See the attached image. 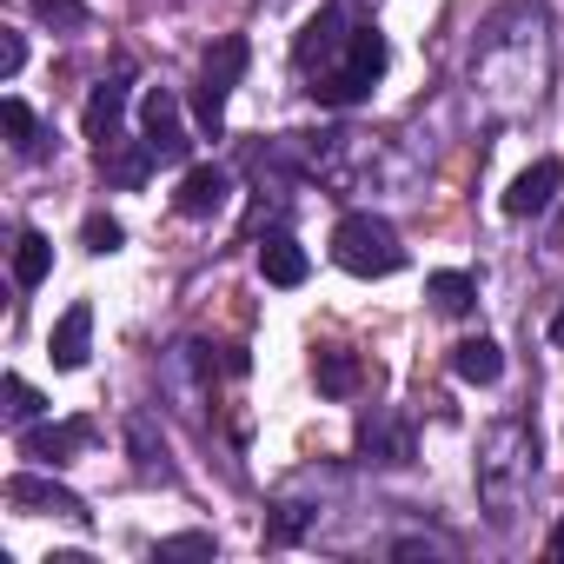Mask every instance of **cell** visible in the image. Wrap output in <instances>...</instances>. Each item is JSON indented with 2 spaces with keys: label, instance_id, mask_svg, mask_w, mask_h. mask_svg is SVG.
Returning <instances> with one entry per match:
<instances>
[{
  "label": "cell",
  "instance_id": "cell-23",
  "mask_svg": "<svg viewBox=\"0 0 564 564\" xmlns=\"http://www.w3.org/2000/svg\"><path fill=\"white\" fill-rule=\"evenodd\" d=\"M160 557H213V538H206V531H180V538H160Z\"/></svg>",
  "mask_w": 564,
  "mask_h": 564
},
{
  "label": "cell",
  "instance_id": "cell-8",
  "mask_svg": "<svg viewBox=\"0 0 564 564\" xmlns=\"http://www.w3.org/2000/svg\"><path fill=\"white\" fill-rule=\"evenodd\" d=\"M557 186H564V166H557V160H531V166L511 180V193H505V213H511V219H538V213H551Z\"/></svg>",
  "mask_w": 564,
  "mask_h": 564
},
{
  "label": "cell",
  "instance_id": "cell-7",
  "mask_svg": "<svg viewBox=\"0 0 564 564\" xmlns=\"http://www.w3.org/2000/svg\"><path fill=\"white\" fill-rule=\"evenodd\" d=\"M8 505H21V511H41V518H74V524H87V505H80L67 485L41 478V471H14V478H8Z\"/></svg>",
  "mask_w": 564,
  "mask_h": 564
},
{
  "label": "cell",
  "instance_id": "cell-3",
  "mask_svg": "<svg viewBox=\"0 0 564 564\" xmlns=\"http://www.w3.org/2000/svg\"><path fill=\"white\" fill-rule=\"evenodd\" d=\"M386 61H392L386 34H379V28H352V41H346V61H339L333 74H319V80H313V100H319V107H359V100L379 87Z\"/></svg>",
  "mask_w": 564,
  "mask_h": 564
},
{
  "label": "cell",
  "instance_id": "cell-4",
  "mask_svg": "<svg viewBox=\"0 0 564 564\" xmlns=\"http://www.w3.org/2000/svg\"><path fill=\"white\" fill-rule=\"evenodd\" d=\"M246 61H252L246 34H226V41H213V54L199 61V87H193V120H199V133H213V140L226 133V100H232V87H239Z\"/></svg>",
  "mask_w": 564,
  "mask_h": 564
},
{
  "label": "cell",
  "instance_id": "cell-1",
  "mask_svg": "<svg viewBox=\"0 0 564 564\" xmlns=\"http://www.w3.org/2000/svg\"><path fill=\"white\" fill-rule=\"evenodd\" d=\"M531 478H538V432L524 419H498L478 445V498L498 524L518 518V505L531 498Z\"/></svg>",
  "mask_w": 564,
  "mask_h": 564
},
{
  "label": "cell",
  "instance_id": "cell-12",
  "mask_svg": "<svg viewBox=\"0 0 564 564\" xmlns=\"http://www.w3.org/2000/svg\"><path fill=\"white\" fill-rule=\"evenodd\" d=\"M259 272H265V286H306L313 259H306V246L293 232H265L259 239Z\"/></svg>",
  "mask_w": 564,
  "mask_h": 564
},
{
  "label": "cell",
  "instance_id": "cell-17",
  "mask_svg": "<svg viewBox=\"0 0 564 564\" xmlns=\"http://www.w3.org/2000/svg\"><path fill=\"white\" fill-rule=\"evenodd\" d=\"M425 293H432L438 313H471V306H478V279H471V272H432Z\"/></svg>",
  "mask_w": 564,
  "mask_h": 564
},
{
  "label": "cell",
  "instance_id": "cell-26",
  "mask_svg": "<svg viewBox=\"0 0 564 564\" xmlns=\"http://www.w3.org/2000/svg\"><path fill=\"white\" fill-rule=\"evenodd\" d=\"M551 557L564 564V518H557V531H551Z\"/></svg>",
  "mask_w": 564,
  "mask_h": 564
},
{
  "label": "cell",
  "instance_id": "cell-22",
  "mask_svg": "<svg viewBox=\"0 0 564 564\" xmlns=\"http://www.w3.org/2000/svg\"><path fill=\"white\" fill-rule=\"evenodd\" d=\"M41 412H47V399H41L28 379H8V419H14V425H34Z\"/></svg>",
  "mask_w": 564,
  "mask_h": 564
},
{
  "label": "cell",
  "instance_id": "cell-9",
  "mask_svg": "<svg viewBox=\"0 0 564 564\" xmlns=\"http://www.w3.org/2000/svg\"><path fill=\"white\" fill-rule=\"evenodd\" d=\"M87 346H94V306H87V300H74V306L54 319V339H47L54 372H80V366H87Z\"/></svg>",
  "mask_w": 564,
  "mask_h": 564
},
{
  "label": "cell",
  "instance_id": "cell-21",
  "mask_svg": "<svg viewBox=\"0 0 564 564\" xmlns=\"http://www.w3.org/2000/svg\"><path fill=\"white\" fill-rule=\"evenodd\" d=\"M80 239H87V252H120V239H127V226H120L113 213H94V219L80 226Z\"/></svg>",
  "mask_w": 564,
  "mask_h": 564
},
{
  "label": "cell",
  "instance_id": "cell-11",
  "mask_svg": "<svg viewBox=\"0 0 564 564\" xmlns=\"http://www.w3.org/2000/svg\"><path fill=\"white\" fill-rule=\"evenodd\" d=\"M226 193H232V180H226L219 166H186V180H180V193H173V213H180V219H213V213L226 206Z\"/></svg>",
  "mask_w": 564,
  "mask_h": 564
},
{
  "label": "cell",
  "instance_id": "cell-2",
  "mask_svg": "<svg viewBox=\"0 0 564 564\" xmlns=\"http://www.w3.org/2000/svg\"><path fill=\"white\" fill-rule=\"evenodd\" d=\"M333 259H339L352 279H386V272L405 265V246H399L392 219H379V213H346V219L333 226Z\"/></svg>",
  "mask_w": 564,
  "mask_h": 564
},
{
  "label": "cell",
  "instance_id": "cell-14",
  "mask_svg": "<svg viewBox=\"0 0 564 564\" xmlns=\"http://www.w3.org/2000/svg\"><path fill=\"white\" fill-rule=\"evenodd\" d=\"M452 372H458L465 386H498V379H505V352H498V339H465V346L452 352Z\"/></svg>",
  "mask_w": 564,
  "mask_h": 564
},
{
  "label": "cell",
  "instance_id": "cell-13",
  "mask_svg": "<svg viewBox=\"0 0 564 564\" xmlns=\"http://www.w3.org/2000/svg\"><path fill=\"white\" fill-rule=\"evenodd\" d=\"M120 113H127V80L94 87V100H87V113H80L87 140H94V147H113V140H120Z\"/></svg>",
  "mask_w": 564,
  "mask_h": 564
},
{
  "label": "cell",
  "instance_id": "cell-18",
  "mask_svg": "<svg viewBox=\"0 0 564 564\" xmlns=\"http://www.w3.org/2000/svg\"><path fill=\"white\" fill-rule=\"evenodd\" d=\"M359 445H366L379 465H405V458H412V438H405L399 425H372V419H359Z\"/></svg>",
  "mask_w": 564,
  "mask_h": 564
},
{
  "label": "cell",
  "instance_id": "cell-27",
  "mask_svg": "<svg viewBox=\"0 0 564 564\" xmlns=\"http://www.w3.org/2000/svg\"><path fill=\"white\" fill-rule=\"evenodd\" d=\"M551 339H557V346H564V306H557V319H551Z\"/></svg>",
  "mask_w": 564,
  "mask_h": 564
},
{
  "label": "cell",
  "instance_id": "cell-16",
  "mask_svg": "<svg viewBox=\"0 0 564 564\" xmlns=\"http://www.w3.org/2000/svg\"><path fill=\"white\" fill-rule=\"evenodd\" d=\"M47 272H54V239L28 226V232L14 239V279H21V286L34 293V286H41V279H47Z\"/></svg>",
  "mask_w": 564,
  "mask_h": 564
},
{
  "label": "cell",
  "instance_id": "cell-6",
  "mask_svg": "<svg viewBox=\"0 0 564 564\" xmlns=\"http://www.w3.org/2000/svg\"><path fill=\"white\" fill-rule=\"evenodd\" d=\"M346 14L339 8H319L306 28H300V41H293V61H300V74H333V61L346 54Z\"/></svg>",
  "mask_w": 564,
  "mask_h": 564
},
{
  "label": "cell",
  "instance_id": "cell-25",
  "mask_svg": "<svg viewBox=\"0 0 564 564\" xmlns=\"http://www.w3.org/2000/svg\"><path fill=\"white\" fill-rule=\"evenodd\" d=\"M34 8H41V14H47V21H67V28H74V21H80V8H74V0H34Z\"/></svg>",
  "mask_w": 564,
  "mask_h": 564
},
{
  "label": "cell",
  "instance_id": "cell-24",
  "mask_svg": "<svg viewBox=\"0 0 564 564\" xmlns=\"http://www.w3.org/2000/svg\"><path fill=\"white\" fill-rule=\"evenodd\" d=\"M21 61H28V41H21V34H8V41H0V74L14 80V74H21Z\"/></svg>",
  "mask_w": 564,
  "mask_h": 564
},
{
  "label": "cell",
  "instance_id": "cell-10",
  "mask_svg": "<svg viewBox=\"0 0 564 564\" xmlns=\"http://www.w3.org/2000/svg\"><path fill=\"white\" fill-rule=\"evenodd\" d=\"M80 445H94V425H87V419H67V425H21V452L41 458V465H67Z\"/></svg>",
  "mask_w": 564,
  "mask_h": 564
},
{
  "label": "cell",
  "instance_id": "cell-5",
  "mask_svg": "<svg viewBox=\"0 0 564 564\" xmlns=\"http://www.w3.org/2000/svg\"><path fill=\"white\" fill-rule=\"evenodd\" d=\"M140 140L153 147V160H160V166H180V160H186V147H193V140H186V127H180V100H173L166 87H153V94H147V107H140Z\"/></svg>",
  "mask_w": 564,
  "mask_h": 564
},
{
  "label": "cell",
  "instance_id": "cell-15",
  "mask_svg": "<svg viewBox=\"0 0 564 564\" xmlns=\"http://www.w3.org/2000/svg\"><path fill=\"white\" fill-rule=\"evenodd\" d=\"M313 379H319V392H326V399H352V392H359V359H352V352H339V346H319Z\"/></svg>",
  "mask_w": 564,
  "mask_h": 564
},
{
  "label": "cell",
  "instance_id": "cell-19",
  "mask_svg": "<svg viewBox=\"0 0 564 564\" xmlns=\"http://www.w3.org/2000/svg\"><path fill=\"white\" fill-rule=\"evenodd\" d=\"M0 127H8L14 133V153H41V140H34V113H28V100H8V107H0Z\"/></svg>",
  "mask_w": 564,
  "mask_h": 564
},
{
  "label": "cell",
  "instance_id": "cell-20",
  "mask_svg": "<svg viewBox=\"0 0 564 564\" xmlns=\"http://www.w3.org/2000/svg\"><path fill=\"white\" fill-rule=\"evenodd\" d=\"M100 166H107V173H113V180H120V186H140V180H147V166H153V147H147V140H140V147H133V153H113V160H107V153H100Z\"/></svg>",
  "mask_w": 564,
  "mask_h": 564
}]
</instances>
